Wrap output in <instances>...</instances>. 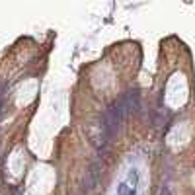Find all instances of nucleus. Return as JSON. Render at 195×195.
I'll return each instance as SVG.
<instances>
[{
    "label": "nucleus",
    "instance_id": "nucleus-1",
    "mask_svg": "<svg viewBox=\"0 0 195 195\" xmlns=\"http://www.w3.org/2000/svg\"><path fill=\"white\" fill-rule=\"evenodd\" d=\"M123 100H125V106H127V111L131 113H137L140 109V92L137 88L129 90L127 92V96H123Z\"/></svg>",
    "mask_w": 195,
    "mask_h": 195
},
{
    "label": "nucleus",
    "instance_id": "nucleus-2",
    "mask_svg": "<svg viewBox=\"0 0 195 195\" xmlns=\"http://www.w3.org/2000/svg\"><path fill=\"white\" fill-rule=\"evenodd\" d=\"M100 183V164H92L90 170L84 176V189H94V187Z\"/></svg>",
    "mask_w": 195,
    "mask_h": 195
},
{
    "label": "nucleus",
    "instance_id": "nucleus-3",
    "mask_svg": "<svg viewBox=\"0 0 195 195\" xmlns=\"http://www.w3.org/2000/svg\"><path fill=\"white\" fill-rule=\"evenodd\" d=\"M117 195H129V186H127V183H121V186L117 187Z\"/></svg>",
    "mask_w": 195,
    "mask_h": 195
},
{
    "label": "nucleus",
    "instance_id": "nucleus-4",
    "mask_svg": "<svg viewBox=\"0 0 195 195\" xmlns=\"http://www.w3.org/2000/svg\"><path fill=\"white\" fill-rule=\"evenodd\" d=\"M129 180H131V183H133V187H135L137 181H139V174H137V170H133V172L129 174Z\"/></svg>",
    "mask_w": 195,
    "mask_h": 195
},
{
    "label": "nucleus",
    "instance_id": "nucleus-5",
    "mask_svg": "<svg viewBox=\"0 0 195 195\" xmlns=\"http://www.w3.org/2000/svg\"><path fill=\"white\" fill-rule=\"evenodd\" d=\"M4 90H6V84L0 82V113H2V98H4Z\"/></svg>",
    "mask_w": 195,
    "mask_h": 195
},
{
    "label": "nucleus",
    "instance_id": "nucleus-6",
    "mask_svg": "<svg viewBox=\"0 0 195 195\" xmlns=\"http://www.w3.org/2000/svg\"><path fill=\"white\" fill-rule=\"evenodd\" d=\"M160 195H170V191H168V187H166V186L160 189Z\"/></svg>",
    "mask_w": 195,
    "mask_h": 195
},
{
    "label": "nucleus",
    "instance_id": "nucleus-7",
    "mask_svg": "<svg viewBox=\"0 0 195 195\" xmlns=\"http://www.w3.org/2000/svg\"><path fill=\"white\" fill-rule=\"evenodd\" d=\"M129 195H135V189H131V191H129Z\"/></svg>",
    "mask_w": 195,
    "mask_h": 195
}]
</instances>
